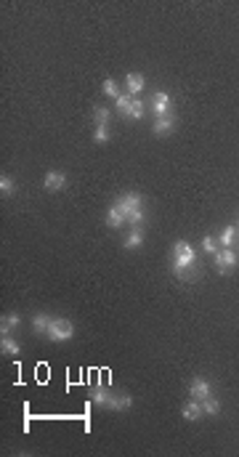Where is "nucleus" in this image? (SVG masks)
Returning a JSON list of instances; mask_svg holds the SVG:
<instances>
[{
  "mask_svg": "<svg viewBox=\"0 0 239 457\" xmlns=\"http://www.w3.org/2000/svg\"><path fill=\"white\" fill-rule=\"evenodd\" d=\"M189 396H191L194 402H205L207 396H213L210 383H207L205 378H194V380H191V385H189Z\"/></svg>",
  "mask_w": 239,
  "mask_h": 457,
  "instance_id": "423d86ee",
  "label": "nucleus"
},
{
  "mask_svg": "<svg viewBox=\"0 0 239 457\" xmlns=\"http://www.w3.org/2000/svg\"><path fill=\"white\" fill-rule=\"evenodd\" d=\"M130 407H133V396H130V393H112L109 409H117V412H123V409H130Z\"/></svg>",
  "mask_w": 239,
  "mask_h": 457,
  "instance_id": "f8f14e48",
  "label": "nucleus"
},
{
  "mask_svg": "<svg viewBox=\"0 0 239 457\" xmlns=\"http://www.w3.org/2000/svg\"><path fill=\"white\" fill-rule=\"evenodd\" d=\"M19 324H21L19 314H8V316H3V322H0V335H11Z\"/></svg>",
  "mask_w": 239,
  "mask_h": 457,
  "instance_id": "4468645a",
  "label": "nucleus"
},
{
  "mask_svg": "<svg viewBox=\"0 0 239 457\" xmlns=\"http://www.w3.org/2000/svg\"><path fill=\"white\" fill-rule=\"evenodd\" d=\"M14 192H16L14 178H11V175H0V194H3V197H11Z\"/></svg>",
  "mask_w": 239,
  "mask_h": 457,
  "instance_id": "412c9836",
  "label": "nucleus"
},
{
  "mask_svg": "<svg viewBox=\"0 0 239 457\" xmlns=\"http://www.w3.org/2000/svg\"><path fill=\"white\" fill-rule=\"evenodd\" d=\"M234 266H236V253L231 248H223V250L215 253V268H218L221 274H229Z\"/></svg>",
  "mask_w": 239,
  "mask_h": 457,
  "instance_id": "20e7f679",
  "label": "nucleus"
},
{
  "mask_svg": "<svg viewBox=\"0 0 239 457\" xmlns=\"http://www.w3.org/2000/svg\"><path fill=\"white\" fill-rule=\"evenodd\" d=\"M93 141H96V144H106V141H109V128H106V125H99V128H96Z\"/></svg>",
  "mask_w": 239,
  "mask_h": 457,
  "instance_id": "393cba45",
  "label": "nucleus"
},
{
  "mask_svg": "<svg viewBox=\"0 0 239 457\" xmlns=\"http://www.w3.org/2000/svg\"><path fill=\"white\" fill-rule=\"evenodd\" d=\"M72 335H75V324L69 319H53L51 327H48V341H53V343L72 341Z\"/></svg>",
  "mask_w": 239,
  "mask_h": 457,
  "instance_id": "f03ea898",
  "label": "nucleus"
},
{
  "mask_svg": "<svg viewBox=\"0 0 239 457\" xmlns=\"http://www.w3.org/2000/svg\"><path fill=\"white\" fill-rule=\"evenodd\" d=\"M91 402L99 404V407H104V409H109L112 391H109V388H101V385H96V388H91Z\"/></svg>",
  "mask_w": 239,
  "mask_h": 457,
  "instance_id": "9d476101",
  "label": "nucleus"
},
{
  "mask_svg": "<svg viewBox=\"0 0 239 457\" xmlns=\"http://www.w3.org/2000/svg\"><path fill=\"white\" fill-rule=\"evenodd\" d=\"M109 117H112V112L106 109V107H96V109H93V123H96V128H99V125H109Z\"/></svg>",
  "mask_w": 239,
  "mask_h": 457,
  "instance_id": "a211bd4d",
  "label": "nucleus"
},
{
  "mask_svg": "<svg viewBox=\"0 0 239 457\" xmlns=\"http://www.w3.org/2000/svg\"><path fill=\"white\" fill-rule=\"evenodd\" d=\"M128 224L133 226V229H138L141 224H143V207H138V210H133V213L128 216Z\"/></svg>",
  "mask_w": 239,
  "mask_h": 457,
  "instance_id": "a878e982",
  "label": "nucleus"
},
{
  "mask_svg": "<svg viewBox=\"0 0 239 457\" xmlns=\"http://www.w3.org/2000/svg\"><path fill=\"white\" fill-rule=\"evenodd\" d=\"M234 237H236V226H226V229L221 231V248H231Z\"/></svg>",
  "mask_w": 239,
  "mask_h": 457,
  "instance_id": "4be33fe9",
  "label": "nucleus"
},
{
  "mask_svg": "<svg viewBox=\"0 0 239 457\" xmlns=\"http://www.w3.org/2000/svg\"><path fill=\"white\" fill-rule=\"evenodd\" d=\"M123 224H125V216H123V213H120V210L112 205L109 210H106V226H109V229H120Z\"/></svg>",
  "mask_w": 239,
  "mask_h": 457,
  "instance_id": "2eb2a0df",
  "label": "nucleus"
},
{
  "mask_svg": "<svg viewBox=\"0 0 239 457\" xmlns=\"http://www.w3.org/2000/svg\"><path fill=\"white\" fill-rule=\"evenodd\" d=\"M199 404H202V412H205V415H218L221 412V402L213 399V396H207V399L199 402Z\"/></svg>",
  "mask_w": 239,
  "mask_h": 457,
  "instance_id": "aec40b11",
  "label": "nucleus"
},
{
  "mask_svg": "<svg viewBox=\"0 0 239 457\" xmlns=\"http://www.w3.org/2000/svg\"><path fill=\"white\" fill-rule=\"evenodd\" d=\"M181 415H184V420H189V423H194V420H199V417L205 415V412H202V404H199V402H194V399H191V402H186V404L181 407Z\"/></svg>",
  "mask_w": 239,
  "mask_h": 457,
  "instance_id": "9b49d317",
  "label": "nucleus"
},
{
  "mask_svg": "<svg viewBox=\"0 0 239 457\" xmlns=\"http://www.w3.org/2000/svg\"><path fill=\"white\" fill-rule=\"evenodd\" d=\"M143 75L141 72H130L128 77H125V88H128V96H138V93L143 90Z\"/></svg>",
  "mask_w": 239,
  "mask_h": 457,
  "instance_id": "1a4fd4ad",
  "label": "nucleus"
},
{
  "mask_svg": "<svg viewBox=\"0 0 239 457\" xmlns=\"http://www.w3.org/2000/svg\"><path fill=\"white\" fill-rule=\"evenodd\" d=\"M101 90H104V96H109V99H117V96H120V88H117V83H114L112 77L104 80V88H101Z\"/></svg>",
  "mask_w": 239,
  "mask_h": 457,
  "instance_id": "5701e85b",
  "label": "nucleus"
},
{
  "mask_svg": "<svg viewBox=\"0 0 239 457\" xmlns=\"http://www.w3.org/2000/svg\"><path fill=\"white\" fill-rule=\"evenodd\" d=\"M51 322H53V316L35 314V316H32V330L38 332V335H48V327H51Z\"/></svg>",
  "mask_w": 239,
  "mask_h": 457,
  "instance_id": "ddd939ff",
  "label": "nucleus"
},
{
  "mask_svg": "<svg viewBox=\"0 0 239 457\" xmlns=\"http://www.w3.org/2000/svg\"><path fill=\"white\" fill-rule=\"evenodd\" d=\"M114 207H117L120 213L125 216V221H128V216L133 213V210L143 207V197H141L138 192H128V194H123V197H120V200L114 202Z\"/></svg>",
  "mask_w": 239,
  "mask_h": 457,
  "instance_id": "7ed1b4c3",
  "label": "nucleus"
},
{
  "mask_svg": "<svg viewBox=\"0 0 239 457\" xmlns=\"http://www.w3.org/2000/svg\"><path fill=\"white\" fill-rule=\"evenodd\" d=\"M133 99H136V96H128V93H120V96L114 99L120 117H128V114H130V104H133Z\"/></svg>",
  "mask_w": 239,
  "mask_h": 457,
  "instance_id": "dca6fc26",
  "label": "nucleus"
},
{
  "mask_svg": "<svg viewBox=\"0 0 239 457\" xmlns=\"http://www.w3.org/2000/svg\"><path fill=\"white\" fill-rule=\"evenodd\" d=\"M141 117H143V101L133 99V104H130V114H128V120H141Z\"/></svg>",
  "mask_w": 239,
  "mask_h": 457,
  "instance_id": "b1692460",
  "label": "nucleus"
},
{
  "mask_svg": "<svg viewBox=\"0 0 239 457\" xmlns=\"http://www.w3.org/2000/svg\"><path fill=\"white\" fill-rule=\"evenodd\" d=\"M141 242H143V234H141V229H133L125 237V248L128 250H136V248H141Z\"/></svg>",
  "mask_w": 239,
  "mask_h": 457,
  "instance_id": "6ab92c4d",
  "label": "nucleus"
},
{
  "mask_svg": "<svg viewBox=\"0 0 239 457\" xmlns=\"http://www.w3.org/2000/svg\"><path fill=\"white\" fill-rule=\"evenodd\" d=\"M45 189L48 192H62L64 186H67V173H62V170H51V173H45Z\"/></svg>",
  "mask_w": 239,
  "mask_h": 457,
  "instance_id": "0eeeda50",
  "label": "nucleus"
},
{
  "mask_svg": "<svg viewBox=\"0 0 239 457\" xmlns=\"http://www.w3.org/2000/svg\"><path fill=\"white\" fill-rule=\"evenodd\" d=\"M202 250L210 253V255L218 253V242H215V237H205V239H202Z\"/></svg>",
  "mask_w": 239,
  "mask_h": 457,
  "instance_id": "bb28decb",
  "label": "nucleus"
},
{
  "mask_svg": "<svg viewBox=\"0 0 239 457\" xmlns=\"http://www.w3.org/2000/svg\"><path fill=\"white\" fill-rule=\"evenodd\" d=\"M194 248H191L189 242H175L173 245V271H175V277H181V279H194L189 271H194Z\"/></svg>",
  "mask_w": 239,
  "mask_h": 457,
  "instance_id": "f257e3e1",
  "label": "nucleus"
},
{
  "mask_svg": "<svg viewBox=\"0 0 239 457\" xmlns=\"http://www.w3.org/2000/svg\"><path fill=\"white\" fill-rule=\"evenodd\" d=\"M149 101H152V109H154V114H157V117L173 114V101H170V96H167L165 90H157Z\"/></svg>",
  "mask_w": 239,
  "mask_h": 457,
  "instance_id": "39448f33",
  "label": "nucleus"
},
{
  "mask_svg": "<svg viewBox=\"0 0 239 457\" xmlns=\"http://www.w3.org/2000/svg\"><path fill=\"white\" fill-rule=\"evenodd\" d=\"M173 128H175V114H165V117H157V120H154L152 131H154V136H167Z\"/></svg>",
  "mask_w": 239,
  "mask_h": 457,
  "instance_id": "6e6552de",
  "label": "nucleus"
},
{
  "mask_svg": "<svg viewBox=\"0 0 239 457\" xmlns=\"http://www.w3.org/2000/svg\"><path fill=\"white\" fill-rule=\"evenodd\" d=\"M0 351H3V354H11V356H16L19 351H21V346L14 341V338L11 335H3V341H0Z\"/></svg>",
  "mask_w": 239,
  "mask_h": 457,
  "instance_id": "f3484780",
  "label": "nucleus"
}]
</instances>
